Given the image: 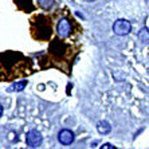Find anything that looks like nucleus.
<instances>
[{"instance_id": "nucleus-10", "label": "nucleus", "mask_w": 149, "mask_h": 149, "mask_svg": "<svg viewBox=\"0 0 149 149\" xmlns=\"http://www.w3.org/2000/svg\"><path fill=\"white\" fill-rule=\"evenodd\" d=\"M1 114H3V108H1V105H0V117H1Z\"/></svg>"}, {"instance_id": "nucleus-9", "label": "nucleus", "mask_w": 149, "mask_h": 149, "mask_svg": "<svg viewBox=\"0 0 149 149\" xmlns=\"http://www.w3.org/2000/svg\"><path fill=\"white\" fill-rule=\"evenodd\" d=\"M101 149H116V146L110 145V144H104V145L101 146Z\"/></svg>"}, {"instance_id": "nucleus-1", "label": "nucleus", "mask_w": 149, "mask_h": 149, "mask_svg": "<svg viewBox=\"0 0 149 149\" xmlns=\"http://www.w3.org/2000/svg\"><path fill=\"white\" fill-rule=\"evenodd\" d=\"M132 30V26L129 23L128 20H125V19H118V20L114 22V24H113V31H114L116 35L118 36H125V35H128Z\"/></svg>"}, {"instance_id": "nucleus-7", "label": "nucleus", "mask_w": 149, "mask_h": 149, "mask_svg": "<svg viewBox=\"0 0 149 149\" xmlns=\"http://www.w3.org/2000/svg\"><path fill=\"white\" fill-rule=\"evenodd\" d=\"M26 85H27V81H20V82L15 83L12 87H10L8 90H10V91H22L26 87Z\"/></svg>"}, {"instance_id": "nucleus-4", "label": "nucleus", "mask_w": 149, "mask_h": 149, "mask_svg": "<svg viewBox=\"0 0 149 149\" xmlns=\"http://www.w3.org/2000/svg\"><path fill=\"white\" fill-rule=\"evenodd\" d=\"M58 141L62 145H70L74 141V133L70 129H62L58 133Z\"/></svg>"}, {"instance_id": "nucleus-3", "label": "nucleus", "mask_w": 149, "mask_h": 149, "mask_svg": "<svg viewBox=\"0 0 149 149\" xmlns=\"http://www.w3.org/2000/svg\"><path fill=\"white\" fill-rule=\"evenodd\" d=\"M56 32L61 38H67L71 34V23L69 19H61L56 26Z\"/></svg>"}, {"instance_id": "nucleus-2", "label": "nucleus", "mask_w": 149, "mask_h": 149, "mask_svg": "<svg viewBox=\"0 0 149 149\" xmlns=\"http://www.w3.org/2000/svg\"><path fill=\"white\" fill-rule=\"evenodd\" d=\"M43 141V137H42V133L36 129H32L26 134V142H27L30 146H39Z\"/></svg>"}, {"instance_id": "nucleus-5", "label": "nucleus", "mask_w": 149, "mask_h": 149, "mask_svg": "<svg viewBox=\"0 0 149 149\" xmlns=\"http://www.w3.org/2000/svg\"><path fill=\"white\" fill-rule=\"evenodd\" d=\"M97 130L101 134H108V133H110L111 126L108 121H100L97 124Z\"/></svg>"}, {"instance_id": "nucleus-11", "label": "nucleus", "mask_w": 149, "mask_h": 149, "mask_svg": "<svg viewBox=\"0 0 149 149\" xmlns=\"http://www.w3.org/2000/svg\"><path fill=\"white\" fill-rule=\"evenodd\" d=\"M86 1H94V0H86Z\"/></svg>"}, {"instance_id": "nucleus-6", "label": "nucleus", "mask_w": 149, "mask_h": 149, "mask_svg": "<svg viewBox=\"0 0 149 149\" xmlns=\"http://www.w3.org/2000/svg\"><path fill=\"white\" fill-rule=\"evenodd\" d=\"M139 38L142 43H149V30L146 27L141 28V31L139 32Z\"/></svg>"}, {"instance_id": "nucleus-8", "label": "nucleus", "mask_w": 149, "mask_h": 149, "mask_svg": "<svg viewBox=\"0 0 149 149\" xmlns=\"http://www.w3.org/2000/svg\"><path fill=\"white\" fill-rule=\"evenodd\" d=\"M38 3H39V6H40L42 8H50V7H52V4H54V0H38Z\"/></svg>"}]
</instances>
